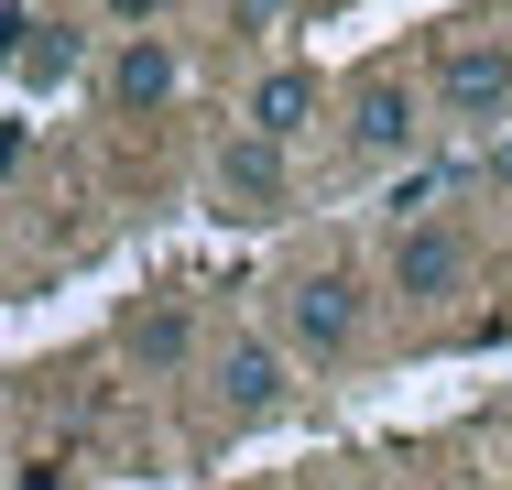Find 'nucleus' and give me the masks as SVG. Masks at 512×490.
Segmentation results:
<instances>
[{"label":"nucleus","mask_w":512,"mask_h":490,"mask_svg":"<svg viewBox=\"0 0 512 490\" xmlns=\"http://www.w3.org/2000/svg\"><path fill=\"white\" fill-rule=\"evenodd\" d=\"M131 338H142V349H153V360H175V349H186V316H175V305H164V316H142V327H131Z\"/></svg>","instance_id":"10"},{"label":"nucleus","mask_w":512,"mask_h":490,"mask_svg":"<svg viewBox=\"0 0 512 490\" xmlns=\"http://www.w3.org/2000/svg\"><path fill=\"white\" fill-rule=\"evenodd\" d=\"M175 88H186V55H175L164 33H131V44L109 55V109L153 120V109H175Z\"/></svg>","instance_id":"5"},{"label":"nucleus","mask_w":512,"mask_h":490,"mask_svg":"<svg viewBox=\"0 0 512 490\" xmlns=\"http://www.w3.org/2000/svg\"><path fill=\"white\" fill-rule=\"evenodd\" d=\"M469 284V240L447 229V218H414L404 240H393V294H414V305H436V294Z\"/></svg>","instance_id":"2"},{"label":"nucleus","mask_w":512,"mask_h":490,"mask_svg":"<svg viewBox=\"0 0 512 490\" xmlns=\"http://www.w3.org/2000/svg\"><path fill=\"white\" fill-rule=\"evenodd\" d=\"M306 120H316V77L306 66H273V77L251 88V131H262V142H295Z\"/></svg>","instance_id":"8"},{"label":"nucleus","mask_w":512,"mask_h":490,"mask_svg":"<svg viewBox=\"0 0 512 490\" xmlns=\"http://www.w3.org/2000/svg\"><path fill=\"white\" fill-rule=\"evenodd\" d=\"M284 316H295V349H316V360L360 349V284L349 273H306V284L284 294Z\"/></svg>","instance_id":"4"},{"label":"nucleus","mask_w":512,"mask_h":490,"mask_svg":"<svg viewBox=\"0 0 512 490\" xmlns=\"http://www.w3.org/2000/svg\"><path fill=\"white\" fill-rule=\"evenodd\" d=\"M414 131H425V98H414V77H360L349 88V142L360 153H414Z\"/></svg>","instance_id":"3"},{"label":"nucleus","mask_w":512,"mask_h":490,"mask_svg":"<svg viewBox=\"0 0 512 490\" xmlns=\"http://www.w3.org/2000/svg\"><path fill=\"white\" fill-rule=\"evenodd\" d=\"M218 403H229V414H273V403H284V349H273V338H229V349H218Z\"/></svg>","instance_id":"6"},{"label":"nucleus","mask_w":512,"mask_h":490,"mask_svg":"<svg viewBox=\"0 0 512 490\" xmlns=\"http://www.w3.org/2000/svg\"><path fill=\"white\" fill-rule=\"evenodd\" d=\"M447 186H458V164H414L404 186H393V218H404V229H414V218H436V196H447Z\"/></svg>","instance_id":"9"},{"label":"nucleus","mask_w":512,"mask_h":490,"mask_svg":"<svg viewBox=\"0 0 512 490\" xmlns=\"http://www.w3.org/2000/svg\"><path fill=\"white\" fill-rule=\"evenodd\" d=\"M218 186H229V207H273V196H284V142L240 131V142L218 153Z\"/></svg>","instance_id":"7"},{"label":"nucleus","mask_w":512,"mask_h":490,"mask_svg":"<svg viewBox=\"0 0 512 490\" xmlns=\"http://www.w3.org/2000/svg\"><path fill=\"white\" fill-rule=\"evenodd\" d=\"M425 88L447 120H512V44H447Z\"/></svg>","instance_id":"1"},{"label":"nucleus","mask_w":512,"mask_h":490,"mask_svg":"<svg viewBox=\"0 0 512 490\" xmlns=\"http://www.w3.org/2000/svg\"><path fill=\"white\" fill-rule=\"evenodd\" d=\"M491 175H512V131H502V142H491Z\"/></svg>","instance_id":"12"},{"label":"nucleus","mask_w":512,"mask_h":490,"mask_svg":"<svg viewBox=\"0 0 512 490\" xmlns=\"http://www.w3.org/2000/svg\"><path fill=\"white\" fill-rule=\"evenodd\" d=\"M109 22H131V33H153V22H164V11H175V0H99Z\"/></svg>","instance_id":"11"}]
</instances>
